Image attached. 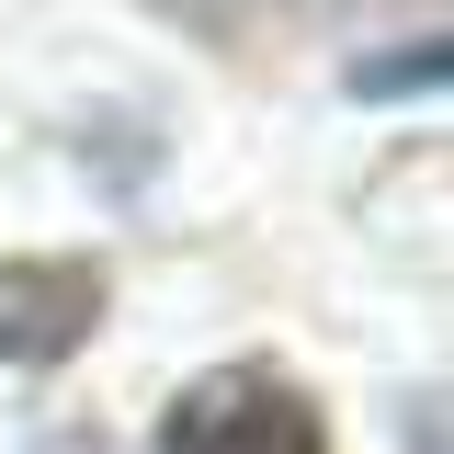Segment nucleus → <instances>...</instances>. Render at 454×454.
Segmentation results:
<instances>
[{"instance_id":"20e7f679","label":"nucleus","mask_w":454,"mask_h":454,"mask_svg":"<svg viewBox=\"0 0 454 454\" xmlns=\"http://www.w3.org/2000/svg\"><path fill=\"white\" fill-rule=\"evenodd\" d=\"M46 454H103V443H46Z\"/></svg>"},{"instance_id":"f03ea898","label":"nucleus","mask_w":454,"mask_h":454,"mask_svg":"<svg viewBox=\"0 0 454 454\" xmlns=\"http://www.w3.org/2000/svg\"><path fill=\"white\" fill-rule=\"evenodd\" d=\"M91 318H103L91 262H0V352L12 364H57Z\"/></svg>"},{"instance_id":"7ed1b4c3","label":"nucleus","mask_w":454,"mask_h":454,"mask_svg":"<svg viewBox=\"0 0 454 454\" xmlns=\"http://www.w3.org/2000/svg\"><path fill=\"white\" fill-rule=\"evenodd\" d=\"M420 80H454V35H409V46L352 68V91H420Z\"/></svg>"},{"instance_id":"f257e3e1","label":"nucleus","mask_w":454,"mask_h":454,"mask_svg":"<svg viewBox=\"0 0 454 454\" xmlns=\"http://www.w3.org/2000/svg\"><path fill=\"white\" fill-rule=\"evenodd\" d=\"M160 454H330V432H318V409H307L295 375H273V364H216V375H193V387L170 397Z\"/></svg>"}]
</instances>
